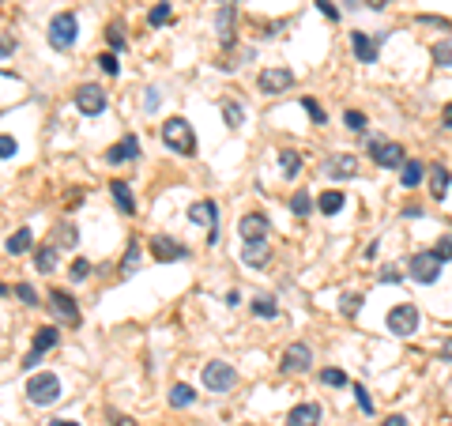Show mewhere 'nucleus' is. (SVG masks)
<instances>
[{
	"mask_svg": "<svg viewBox=\"0 0 452 426\" xmlns=\"http://www.w3.org/2000/svg\"><path fill=\"white\" fill-rule=\"evenodd\" d=\"M162 144L170 147L173 155H196V132L185 117H170L162 125Z\"/></svg>",
	"mask_w": 452,
	"mask_h": 426,
	"instance_id": "obj_1",
	"label": "nucleus"
},
{
	"mask_svg": "<svg viewBox=\"0 0 452 426\" xmlns=\"http://www.w3.org/2000/svg\"><path fill=\"white\" fill-rule=\"evenodd\" d=\"M49 45L53 50H72L79 38V20H76V12H61V15H53L49 20Z\"/></svg>",
	"mask_w": 452,
	"mask_h": 426,
	"instance_id": "obj_2",
	"label": "nucleus"
},
{
	"mask_svg": "<svg viewBox=\"0 0 452 426\" xmlns=\"http://www.w3.org/2000/svg\"><path fill=\"white\" fill-rule=\"evenodd\" d=\"M26 396H31V404H57L61 400V377L57 374H31V381H26Z\"/></svg>",
	"mask_w": 452,
	"mask_h": 426,
	"instance_id": "obj_3",
	"label": "nucleus"
},
{
	"mask_svg": "<svg viewBox=\"0 0 452 426\" xmlns=\"http://www.w3.org/2000/svg\"><path fill=\"white\" fill-rule=\"evenodd\" d=\"M370 159H373L377 166H384V170H403L407 151H403L396 140H370Z\"/></svg>",
	"mask_w": 452,
	"mask_h": 426,
	"instance_id": "obj_4",
	"label": "nucleus"
},
{
	"mask_svg": "<svg viewBox=\"0 0 452 426\" xmlns=\"http://www.w3.org/2000/svg\"><path fill=\"white\" fill-rule=\"evenodd\" d=\"M414 328H419V305H411V302L392 305V310H389V332H392V336L407 340Z\"/></svg>",
	"mask_w": 452,
	"mask_h": 426,
	"instance_id": "obj_5",
	"label": "nucleus"
},
{
	"mask_svg": "<svg viewBox=\"0 0 452 426\" xmlns=\"http://www.w3.org/2000/svg\"><path fill=\"white\" fill-rule=\"evenodd\" d=\"M200 377H204V385L211 388V393H230V388L237 385V370L230 363H219V358H215V363H208Z\"/></svg>",
	"mask_w": 452,
	"mask_h": 426,
	"instance_id": "obj_6",
	"label": "nucleus"
},
{
	"mask_svg": "<svg viewBox=\"0 0 452 426\" xmlns=\"http://www.w3.org/2000/svg\"><path fill=\"white\" fill-rule=\"evenodd\" d=\"M407 272H411V280L414 283H433L441 275V261H437V253H414L411 261H407Z\"/></svg>",
	"mask_w": 452,
	"mask_h": 426,
	"instance_id": "obj_7",
	"label": "nucleus"
},
{
	"mask_svg": "<svg viewBox=\"0 0 452 426\" xmlns=\"http://www.w3.org/2000/svg\"><path fill=\"white\" fill-rule=\"evenodd\" d=\"M76 109L87 117H98L106 109V91L98 87V83H83V87L76 91Z\"/></svg>",
	"mask_w": 452,
	"mask_h": 426,
	"instance_id": "obj_8",
	"label": "nucleus"
},
{
	"mask_svg": "<svg viewBox=\"0 0 452 426\" xmlns=\"http://www.w3.org/2000/svg\"><path fill=\"white\" fill-rule=\"evenodd\" d=\"M290 83H294V72H290V68H264L260 76H256L260 95H283Z\"/></svg>",
	"mask_w": 452,
	"mask_h": 426,
	"instance_id": "obj_9",
	"label": "nucleus"
},
{
	"mask_svg": "<svg viewBox=\"0 0 452 426\" xmlns=\"http://www.w3.org/2000/svg\"><path fill=\"white\" fill-rule=\"evenodd\" d=\"M215 200H200V204H192L189 208V223L192 227H208V238L215 242L219 238V219H215Z\"/></svg>",
	"mask_w": 452,
	"mask_h": 426,
	"instance_id": "obj_10",
	"label": "nucleus"
},
{
	"mask_svg": "<svg viewBox=\"0 0 452 426\" xmlns=\"http://www.w3.org/2000/svg\"><path fill=\"white\" fill-rule=\"evenodd\" d=\"M237 230H242V238H245V242H264V238H267V230H272V223H267V215H264V211H249V215L237 219Z\"/></svg>",
	"mask_w": 452,
	"mask_h": 426,
	"instance_id": "obj_11",
	"label": "nucleus"
},
{
	"mask_svg": "<svg viewBox=\"0 0 452 426\" xmlns=\"http://www.w3.org/2000/svg\"><path fill=\"white\" fill-rule=\"evenodd\" d=\"M151 253H155V261H185V257H189V245H181L178 238L155 234V238H151Z\"/></svg>",
	"mask_w": 452,
	"mask_h": 426,
	"instance_id": "obj_12",
	"label": "nucleus"
},
{
	"mask_svg": "<svg viewBox=\"0 0 452 426\" xmlns=\"http://www.w3.org/2000/svg\"><path fill=\"white\" fill-rule=\"evenodd\" d=\"M279 366L290 370V374H306V370L313 366V351H309V344H290L287 351H283Z\"/></svg>",
	"mask_w": 452,
	"mask_h": 426,
	"instance_id": "obj_13",
	"label": "nucleus"
},
{
	"mask_svg": "<svg viewBox=\"0 0 452 426\" xmlns=\"http://www.w3.org/2000/svg\"><path fill=\"white\" fill-rule=\"evenodd\" d=\"M49 305H53V313H57L61 321H68V325H79L83 321L79 305H76V298H72L68 291H49Z\"/></svg>",
	"mask_w": 452,
	"mask_h": 426,
	"instance_id": "obj_14",
	"label": "nucleus"
},
{
	"mask_svg": "<svg viewBox=\"0 0 452 426\" xmlns=\"http://www.w3.org/2000/svg\"><path fill=\"white\" fill-rule=\"evenodd\" d=\"M350 45H354V57L362 64H377V53H381V42L366 31H350Z\"/></svg>",
	"mask_w": 452,
	"mask_h": 426,
	"instance_id": "obj_15",
	"label": "nucleus"
},
{
	"mask_svg": "<svg viewBox=\"0 0 452 426\" xmlns=\"http://www.w3.org/2000/svg\"><path fill=\"white\" fill-rule=\"evenodd\" d=\"M136 155H140V140H136V136H125V140H117L114 147H106V162H109V166L132 162Z\"/></svg>",
	"mask_w": 452,
	"mask_h": 426,
	"instance_id": "obj_16",
	"label": "nucleus"
},
{
	"mask_svg": "<svg viewBox=\"0 0 452 426\" xmlns=\"http://www.w3.org/2000/svg\"><path fill=\"white\" fill-rule=\"evenodd\" d=\"M325 174H328V178H336V181L354 178V174H358V159H354V155H328V159H325Z\"/></svg>",
	"mask_w": 452,
	"mask_h": 426,
	"instance_id": "obj_17",
	"label": "nucleus"
},
{
	"mask_svg": "<svg viewBox=\"0 0 452 426\" xmlns=\"http://www.w3.org/2000/svg\"><path fill=\"white\" fill-rule=\"evenodd\" d=\"M287 426H320V407H317V404H298V407H290Z\"/></svg>",
	"mask_w": 452,
	"mask_h": 426,
	"instance_id": "obj_18",
	"label": "nucleus"
},
{
	"mask_svg": "<svg viewBox=\"0 0 452 426\" xmlns=\"http://www.w3.org/2000/svg\"><path fill=\"white\" fill-rule=\"evenodd\" d=\"M109 192H114V204L121 215H136V197L128 189V181H109Z\"/></svg>",
	"mask_w": 452,
	"mask_h": 426,
	"instance_id": "obj_19",
	"label": "nucleus"
},
{
	"mask_svg": "<svg viewBox=\"0 0 452 426\" xmlns=\"http://www.w3.org/2000/svg\"><path fill=\"white\" fill-rule=\"evenodd\" d=\"M343 204H347L343 192L328 189V192H320V197H317V211H320V215H339V211H343Z\"/></svg>",
	"mask_w": 452,
	"mask_h": 426,
	"instance_id": "obj_20",
	"label": "nucleus"
},
{
	"mask_svg": "<svg viewBox=\"0 0 452 426\" xmlns=\"http://www.w3.org/2000/svg\"><path fill=\"white\" fill-rule=\"evenodd\" d=\"M267 257H272V249H267V242H245V245H242V261H245L249 268H260V264H267Z\"/></svg>",
	"mask_w": 452,
	"mask_h": 426,
	"instance_id": "obj_21",
	"label": "nucleus"
},
{
	"mask_svg": "<svg viewBox=\"0 0 452 426\" xmlns=\"http://www.w3.org/2000/svg\"><path fill=\"white\" fill-rule=\"evenodd\" d=\"M34 245V234H31V227H20V230H15V234H8V253H12V257H23L26 253V249H31Z\"/></svg>",
	"mask_w": 452,
	"mask_h": 426,
	"instance_id": "obj_22",
	"label": "nucleus"
},
{
	"mask_svg": "<svg viewBox=\"0 0 452 426\" xmlns=\"http://www.w3.org/2000/svg\"><path fill=\"white\" fill-rule=\"evenodd\" d=\"M140 261H143V245L140 242H128L125 257H121V280H125V275H132L136 268H140Z\"/></svg>",
	"mask_w": 452,
	"mask_h": 426,
	"instance_id": "obj_23",
	"label": "nucleus"
},
{
	"mask_svg": "<svg viewBox=\"0 0 452 426\" xmlns=\"http://www.w3.org/2000/svg\"><path fill=\"white\" fill-rule=\"evenodd\" d=\"M430 192H433V200L449 197V170H445V166H433V170H430Z\"/></svg>",
	"mask_w": 452,
	"mask_h": 426,
	"instance_id": "obj_24",
	"label": "nucleus"
},
{
	"mask_svg": "<svg viewBox=\"0 0 452 426\" xmlns=\"http://www.w3.org/2000/svg\"><path fill=\"white\" fill-rule=\"evenodd\" d=\"M215 26H219V38H223V45H230V42H234V34H230V26H234V4L219 8V15H215Z\"/></svg>",
	"mask_w": 452,
	"mask_h": 426,
	"instance_id": "obj_25",
	"label": "nucleus"
},
{
	"mask_svg": "<svg viewBox=\"0 0 452 426\" xmlns=\"http://www.w3.org/2000/svg\"><path fill=\"white\" fill-rule=\"evenodd\" d=\"M57 249L61 245H42L38 253H34V268H38V272H53V268H57Z\"/></svg>",
	"mask_w": 452,
	"mask_h": 426,
	"instance_id": "obj_26",
	"label": "nucleus"
},
{
	"mask_svg": "<svg viewBox=\"0 0 452 426\" xmlns=\"http://www.w3.org/2000/svg\"><path fill=\"white\" fill-rule=\"evenodd\" d=\"M57 340H61V332L53 328V325H42L38 332H34V351H49V347H57Z\"/></svg>",
	"mask_w": 452,
	"mask_h": 426,
	"instance_id": "obj_27",
	"label": "nucleus"
},
{
	"mask_svg": "<svg viewBox=\"0 0 452 426\" xmlns=\"http://www.w3.org/2000/svg\"><path fill=\"white\" fill-rule=\"evenodd\" d=\"M422 181V162H403V170H400V185H403V189H414V185H419Z\"/></svg>",
	"mask_w": 452,
	"mask_h": 426,
	"instance_id": "obj_28",
	"label": "nucleus"
},
{
	"mask_svg": "<svg viewBox=\"0 0 452 426\" xmlns=\"http://www.w3.org/2000/svg\"><path fill=\"white\" fill-rule=\"evenodd\" d=\"M430 57H433V64H441V68H452V38H445V42H433Z\"/></svg>",
	"mask_w": 452,
	"mask_h": 426,
	"instance_id": "obj_29",
	"label": "nucleus"
},
{
	"mask_svg": "<svg viewBox=\"0 0 452 426\" xmlns=\"http://www.w3.org/2000/svg\"><path fill=\"white\" fill-rule=\"evenodd\" d=\"M253 313H256V317H264V321H275V317H279V305L267 298V294H260V298H253Z\"/></svg>",
	"mask_w": 452,
	"mask_h": 426,
	"instance_id": "obj_30",
	"label": "nucleus"
},
{
	"mask_svg": "<svg viewBox=\"0 0 452 426\" xmlns=\"http://www.w3.org/2000/svg\"><path fill=\"white\" fill-rule=\"evenodd\" d=\"M290 211H294L298 219H306V215H309V211H313L309 189H298V192H294V197H290Z\"/></svg>",
	"mask_w": 452,
	"mask_h": 426,
	"instance_id": "obj_31",
	"label": "nucleus"
},
{
	"mask_svg": "<svg viewBox=\"0 0 452 426\" xmlns=\"http://www.w3.org/2000/svg\"><path fill=\"white\" fill-rule=\"evenodd\" d=\"M279 170L287 174V178H298V170H302V155H298V151H279Z\"/></svg>",
	"mask_w": 452,
	"mask_h": 426,
	"instance_id": "obj_32",
	"label": "nucleus"
},
{
	"mask_svg": "<svg viewBox=\"0 0 452 426\" xmlns=\"http://www.w3.org/2000/svg\"><path fill=\"white\" fill-rule=\"evenodd\" d=\"M57 242H64V249H76L79 245V230L68 223V219H61L57 223Z\"/></svg>",
	"mask_w": 452,
	"mask_h": 426,
	"instance_id": "obj_33",
	"label": "nucleus"
},
{
	"mask_svg": "<svg viewBox=\"0 0 452 426\" xmlns=\"http://www.w3.org/2000/svg\"><path fill=\"white\" fill-rule=\"evenodd\" d=\"M170 404L173 407H189V404H196V393H192L189 385H173L170 388Z\"/></svg>",
	"mask_w": 452,
	"mask_h": 426,
	"instance_id": "obj_34",
	"label": "nucleus"
},
{
	"mask_svg": "<svg viewBox=\"0 0 452 426\" xmlns=\"http://www.w3.org/2000/svg\"><path fill=\"white\" fill-rule=\"evenodd\" d=\"M242 117H245L242 102H234V98H230V102H223V121H226L230 128H237V125H242Z\"/></svg>",
	"mask_w": 452,
	"mask_h": 426,
	"instance_id": "obj_35",
	"label": "nucleus"
},
{
	"mask_svg": "<svg viewBox=\"0 0 452 426\" xmlns=\"http://www.w3.org/2000/svg\"><path fill=\"white\" fill-rule=\"evenodd\" d=\"M170 20H173V8L166 4V0H162V4H155L151 12H147V23H151V26H162V23H170Z\"/></svg>",
	"mask_w": 452,
	"mask_h": 426,
	"instance_id": "obj_36",
	"label": "nucleus"
},
{
	"mask_svg": "<svg viewBox=\"0 0 452 426\" xmlns=\"http://www.w3.org/2000/svg\"><path fill=\"white\" fill-rule=\"evenodd\" d=\"M358 310H362V294H343V298H339V313H343V317H354Z\"/></svg>",
	"mask_w": 452,
	"mask_h": 426,
	"instance_id": "obj_37",
	"label": "nucleus"
},
{
	"mask_svg": "<svg viewBox=\"0 0 452 426\" xmlns=\"http://www.w3.org/2000/svg\"><path fill=\"white\" fill-rule=\"evenodd\" d=\"M343 125L350 128V132H366V114H362V109H347Z\"/></svg>",
	"mask_w": 452,
	"mask_h": 426,
	"instance_id": "obj_38",
	"label": "nucleus"
},
{
	"mask_svg": "<svg viewBox=\"0 0 452 426\" xmlns=\"http://www.w3.org/2000/svg\"><path fill=\"white\" fill-rule=\"evenodd\" d=\"M302 106H306V114L313 117V125H325V121H328L325 106H317V98H302Z\"/></svg>",
	"mask_w": 452,
	"mask_h": 426,
	"instance_id": "obj_39",
	"label": "nucleus"
},
{
	"mask_svg": "<svg viewBox=\"0 0 452 426\" xmlns=\"http://www.w3.org/2000/svg\"><path fill=\"white\" fill-rule=\"evenodd\" d=\"M320 381L328 388H339V385H347V374L343 370H320Z\"/></svg>",
	"mask_w": 452,
	"mask_h": 426,
	"instance_id": "obj_40",
	"label": "nucleus"
},
{
	"mask_svg": "<svg viewBox=\"0 0 452 426\" xmlns=\"http://www.w3.org/2000/svg\"><path fill=\"white\" fill-rule=\"evenodd\" d=\"M68 275H72V280H87V275H91V261H83V257H76V261H72V268H68Z\"/></svg>",
	"mask_w": 452,
	"mask_h": 426,
	"instance_id": "obj_41",
	"label": "nucleus"
},
{
	"mask_svg": "<svg viewBox=\"0 0 452 426\" xmlns=\"http://www.w3.org/2000/svg\"><path fill=\"white\" fill-rule=\"evenodd\" d=\"M106 38H109V45H114V50H125V26H121V23H109Z\"/></svg>",
	"mask_w": 452,
	"mask_h": 426,
	"instance_id": "obj_42",
	"label": "nucleus"
},
{
	"mask_svg": "<svg viewBox=\"0 0 452 426\" xmlns=\"http://www.w3.org/2000/svg\"><path fill=\"white\" fill-rule=\"evenodd\" d=\"M95 64L106 72V76H117V72H121V64H117V57H114V53H102V57H98Z\"/></svg>",
	"mask_w": 452,
	"mask_h": 426,
	"instance_id": "obj_43",
	"label": "nucleus"
},
{
	"mask_svg": "<svg viewBox=\"0 0 452 426\" xmlns=\"http://www.w3.org/2000/svg\"><path fill=\"white\" fill-rule=\"evenodd\" d=\"M15 294H20L26 305H38V291H34L31 283H20V287H15Z\"/></svg>",
	"mask_w": 452,
	"mask_h": 426,
	"instance_id": "obj_44",
	"label": "nucleus"
},
{
	"mask_svg": "<svg viewBox=\"0 0 452 426\" xmlns=\"http://www.w3.org/2000/svg\"><path fill=\"white\" fill-rule=\"evenodd\" d=\"M433 253H437V261H441V264H445V261H452V238H441Z\"/></svg>",
	"mask_w": 452,
	"mask_h": 426,
	"instance_id": "obj_45",
	"label": "nucleus"
},
{
	"mask_svg": "<svg viewBox=\"0 0 452 426\" xmlns=\"http://www.w3.org/2000/svg\"><path fill=\"white\" fill-rule=\"evenodd\" d=\"M354 396H358V407H362V411L370 415V411H373V400H370V393H366L362 385H354Z\"/></svg>",
	"mask_w": 452,
	"mask_h": 426,
	"instance_id": "obj_46",
	"label": "nucleus"
},
{
	"mask_svg": "<svg viewBox=\"0 0 452 426\" xmlns=\"http://www.w3.org/2000/svg\"><path fill=\"white\" fill-rule=\"evenodd\" d=\"M317 8H320V12L328 15V20H339V8L332 4V0H317Z\"/></svg>",
	"mask_w": 452,
	"mask_h": 426,
	"instance_id": "obj_47",
	"label": "nucleus"
},
{
	"mask_svg": "<svg viewBox=\"0 0 452 426\" xmlns=\"http://www.w3.org/2000/svg\"><path fill=\"white\" fill-rule=\"evenodd\" d=\"M0 151H4V159H12V155H15V140H12V136H0Z\"/></svg>",
	"mask_w": 452,
	"mask_h": 426,
	"instance_id": "obj_48",
	"label": "nucleus"
},
{
	"mask_svg": "<svg viewBox=\"0 0 452 426\" xmlns=\"http://www.w3.org/2000/svg\"><path fill=\"white\" fill-rule=\"evenodd\" d=\"M109 423L114 426H136V419H128V415H121V411H109Z\"/></svg>",
	"mask_w": 452,
	"mask_h": 426,
	"instance_id": "obj_49",
	"label": "nucleus"
},
{
	"mask_svg": "<svg viewBox=\"0 0 452 426\" xmlns=\"http://www.w3.org/2000/svg\"><path fill=\"white\" fill-rule=\"evenodd\" d=\"M143 106H147V109H159V91H155V87H147V98H143Z\"/></svg>",
	"mask_w": 452,
	"mask_h": 426,
	"instance_id": "obj_50",
	"label": "nucleus"
},
{
	"mask_svg": "<svg viewBox=\"0 0 452 426\" xmlns=\"http://www.w3.org/2000/svg\"><path fill=\"white\" fill-rule=\"evenodd\" d=\"M38 363H42V351H31V355L23 358V370H34V366H38Z\"/></svg>",
	"mask_w": 452,
	"mask_h": 426,
	"instance_id": "obj_51",
	"label": "nucleus"
},
{
	"mask_svg": "<svg viewBox=\"0 0 452 426\" xmlns=\"http://www.w3.org/2000/svg\"><path fill=\"white\" fill-rule=\"evenodd\" d=\"M381 280H384V283H400V280H403V275H400V272H396V268H384V272H381Z\"/></svg>",
	"mask_w": 452,
	"mask_h": 426,
	"instance_id": "obj_52",
	"label": "nucleus"
},
{
	"mask_svg": "<svg viewBox=\"0 0 452 426\" xmlns=\"http://www.w3.org/2000/svg\"><path fill=\"white\" fill-rule=\"evenodd\" d=\"M441 125L452 128V102H445V109H441Z\"/></svg>",
	"mask_w": 452,
	"mask_h": 426,
	"instance_id": "obj_53",
	"label": "nucleus"
},
{
	"mask_svg": "<svg viewBox=\"0 0 452 426\" xmlns=\"http://www.w3.org/2000/svg\"><path fill=\"white\" fill-rule=\"evenodd\" d=\"M437 355H441V358H452V336H449V340H445V344H441V347H437Z\"/></svg>",
	"mask_w": 452,
	"mask_h": 426,
	"instance_id": "obj_54",
	"label": "nucleus"
},
{
	"mask_svg": "<svg viewBox=\"0 0 452 426\" xmlns=\"http://www.w3.org/2000/svg\"><path fill=\"white\" fill-rule=\"evenodd\" d=\"M422 215V208H419V204H411V208H403V219H419Z\"/></svg>",
	"mask_w": 452,
	"mask_h": 426,
	"instance_id": "obj_55",
	"label": "nucleus"
},
{
	"mask_svg": "<svg viewBox=\"0 0 452 426\" xmlns=\"http://www.w3.org/2000/svg\"><path fill=\"white\" fill-rule=\"evenodd\" d=\"M384 426H407V419H403V415H389V419H384Z\"/></svg>",
	"mask_w": 452,
	"mask_h": 426,
	"instance_id": "obj_56",
	"label": "nucleus"
},
{
	"mask_svg": "<svg viewBox=\"0 0 452 426\" xmlns=\"http://www.w3.org/2000/svg\"><path fill=\"white\" fill-rule=\"evenodd\" d=\"M366 4H370V8H373V12H381V8H389V4H392V0H366Z\"/></svg>",
	"mask_w": 452,
	"mask_h": 426,
	"instance_id": "obj_57",
	"label": "nucleus"
},
{
	"mask_svg": "<svg viewBox=\"0 0 452 426\" xmlns=\"http://www.w3.org/2000/svg\"><path fill=\"white\" fill-rule=\"evenodd\" d=\"M49 426H79V423H72V419H53Z\"/></svg>",
	"mask_w": 452,
	"mask_h": 426,
	"instance_id": "obj_58",
	"label": "nucleus"
},
{
	"mask_svg": "<svg viewBox=\"0 0 452 426\" xmlns=\"http://www.w3.org/2000/svg\"><path fill=\"white\" fill-rule=\"evenodd\" d=\"M449 426H452V423H449Z\"/></svg>",
	"mask_w": 452,
	"mask_h": 426,
	"instance_id": "obj_59",
	"label": "nucleus"
}]
</instances>
